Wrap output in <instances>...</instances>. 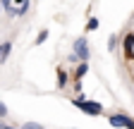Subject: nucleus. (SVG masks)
I'll return each mask as SVG.
<instances>
[{
    "label": "nucleus",
    "instance_id": "obj_3",
    "mask_svg": "<svg viewBox=\"0 0 134 129\" xmlns=\"http://www.w3.org/2000/svg\"><path fill=\"white\" fill-rule=\"evenodd\" d=\"M122 53H125V60H134V31H127L122 36Z\"/></svg>",
    "mask_w": 134,
    "mask_h": 129
},
{
    "label": "nucleus",
    "instance_id": "obj_9",
    "mask_svg": "<svg viewBox=\"0 0 134 129\" xmlns=\"http://www.w3.org/2000/svg\"><path fill=\"white\" fill-rule=\"evenodd\" d=\"M117 45H120V36H117V34H110L108 36V53H115Z\"/></svg>",
    "mask_w": 134,
    "mask_h": 129
},
{
    "label": "nucleus",
    "instance_id": "obj_17",
    "mask_svg": "<svg viewBox=\"0 0 134 129\" xmlns=\"http://www.w3.org/2000/svg\"><path fill=\"white\" fill-rule=\"evenodd\" d=\"M0 129H19V127H12V124H7L5 120H0Z\"/></svg>",
    "mask_w": 134,
    "mask_h": 129
},
{
    "label": "nucleus",
    "instance_id": "obj_18",
    "mask_svg": "<svg viewBox=\"0 0 134 129\" xmlns=\"http://www.w3.org/2000/svg\"><path fill=\"white\" fill-rule=\"evenodd\" d=\"M67 62H70V64H77V62H79V60H77V55H74V53H72V55H67Z\"/></svg>",
    "mask_w": 134,
    "mask_h": 129
},
{
    "label": "nucleus",
    "instance_id": "obj_1",
    "mask_svg": "<svg viewBox=\"0 0 134 129\" xmlns=\"http://www.w3.org/2000/svg\"><path fill=\"white\" fill-rule=\"evenodd\" d=\"M72 105H74L77 110H81L84 115H89V117H100V115H103V103H98V101H89L84 93L74 96V98H72Z\"/></svg>",
    "mask_w": 134,
    "mask_h": 129
},
{
    "label": "nucleus",
    "instance_id": "obj_14",
    "mask_svg": "<svg viewBox=\"0 0 134 129\" xmlns=\"http://www.w3.org/2000/svg\"><path fill=\"white\" fill-rule=\"evenodd\" d=\"M125 129H134V117L125 112Z\"/></svg>",
    "mask_w": 134,
    "mask_h": 129
},
{
    "label": "nucleus",
    "instance_id": "obj_10",
    "mask_svg": "<svg viewBox=\"0 0 134 129\" xmlns=\"http://www.w3.org/2000/svg\"><path fill=\"white\" fill-rule=\"evenodd\" d=\"M98 26H100V22H98V17H89V22H86V34H91V31H98Z\"/></svg>",
    "mask_w": 134,
    "mask_h": 129
},
{
    "label": "nucleus",
    "instance_id": "obj_5",
    "mask_svg": "<svg viewBox=\"0 0 134 129\" xmlns=\"http://www.w3.org/2000/svg\"><path fill=\"white\" fill-rule=\"evenodd\" d=\"M55 81H58V89L65 91L67 86H70V81H72V79H70V72H67L65 67H58L55 69Z\"/></svg>",
    "mask_w": 134,
    "mask_h": 129
},
{
    "label": "nucleus",
    "instance_id": "obj_13",
    "mask_svg": "<svg viewBox=\"0 0 134 129\" xmlns=\"http://www.w3.org/2000/svg\"><path fill=\"white\" fill-rule=\"evenodd\" d=\"M19 129H46L43 124H38V122H34V120H29V122H24Z\"/></svg>",
    "mask_w": 134,
    "mask_h": 129
},
{
    "label": "nucleus",
    "instance_id": "obj_2",
    "mask_svg": "<svg viewBox=\"0 0 134 129\" xmlns=\"http://www.w3.org/2000/svg\"><path fill=\"white\" fill-rule=\"evenodd\" d=\"M72 53L77 55L79 62H89V60H91V45H89V38H86V36H77L74 43H72Z\"/></svg>",
    "mask_w": 134,
    "mask_h": 129
},
{
    "label": "nucleus",
    "instance_id": "obj_7",
    "mask_svg": "<svg viewBox=\"0 0 134 129\" xmlns=\"http://www.w3.org/2000/svg\"><path fill=\"white\" fill-rule=\"evenodd\" d=\"M10 53H12V41H3L0 43V64L10 60Z\"/></svg>",
    "mask_w": 134,
    "mask_h": 129
},
{
    "label": "nucleus",
    "instance_id": "obj_12",
    "mask_svg": "<svg viewBox=\"0 0 134 129\" xmlns=\"http://www.w3.org/2000/svg\"><path fill=\"white\" fill-rule=\"evenodd\" d=\"M29 7H31V0H22V5L17 7V17H24V14L29 12Z\"/></svg>",
    "mask_w": 134,
    "mask_h": 129
},
{
    "label": "nucleus",
    "instance_id": "obj_16",
    "mask_svg": "<svg viewBox=\"0 0 134 129\" xmlns=\"http://www.w3.org/2000/svg\"><path fill=\"white\" fill-rule=\"evenodd\" d=\"M72 91L79 96V93H84V89H81V81H72Z\"/></svg>",
    "mask_w": 134,
    "mask_h": 129
},
{
    "label": "nucleus",
    "instance_id": "obj_19",
    "mask_svg": "<svg viewBox=\"0 0 134 129\" xmlns=\"http://www.w3.org/2000/svg\"><path fill=\"white\" fill-rule=\"evenodd\" d=\"M132 17H134V14H132Z\"/></svg>",
    "mask_w": 134,
    "mask_h": 129
},
{
    "label": "nucleus",
    "instance_id": "obj_11",
    "mask_svg": "<svg viewBox=\"0 0 134 129\" xmlns=\"http://www.w3.org/2000/svg\"><path fill=\"white\" fill-rule=\"evenodd\" d=\"M0 5H3V10L10 17H17V7H12V0H0Z\"/></svg>",
    "mask_w": 134,
    "mask_h": 129
},
{
    "label": "nucleus",
    "instance_id": "obj_6",
    "mask_svg": "<svg viewBox=\"0 0 134 129\" xmlns=\"http://www.w3.org/2000/svg\"><path fill=\"white\" fill-rule=\"evenodd\" d=\"M108 124L115 129H125V112H113L108 115Z\"/></svg>",
    "mask_w": 134,
    "mask_h": 129
},
{
    "label": "nucleus",
    "instance_id": "obj_4",
    "mask_svg": "<svg viewBox=\"0 0 134 129\" xmlns=\"http://www.w3.org/2000/svg\"><path fill=\"white\" fill-rule=\"evenodd\" d=\"M86 74H89V62H77L74 72H70V79H72V81H84Z\"/></svg>",
    "mask_w": 134,
    "mask_h": 129
},
{
    "label": "nucleus",
    "instance_id": "obj_15",
    "mask_svg": "<svg viewBox=\"0 0 134 129\" xmlns=\"http://www.w3.org/2000/svg\"><path fill=\"white\" fill-rule=\"evenodd\" d=\"M7 115H10V110H7V105H5L3 101H0V120H5Z\"/></svg>",
    "mask_w": 134,
    "mask_h": 129
},
{
    "label": "nucleus",
    "instance_id": "obj_8",
    "mask_svg": "<svg viewBox=\"0 0 134 129\" xmlns=\"http://www.w3.org/2000/svg\"><path fill=\"white\" fill-rule=\"evenodd\" d=\"M48 36H50V31H48V29H41V31H38V36L34 38V45H43V43L48 41Z\"/></svg>",
    "mask_w": 134,
    "mask_h": 129
}]
</instances>
